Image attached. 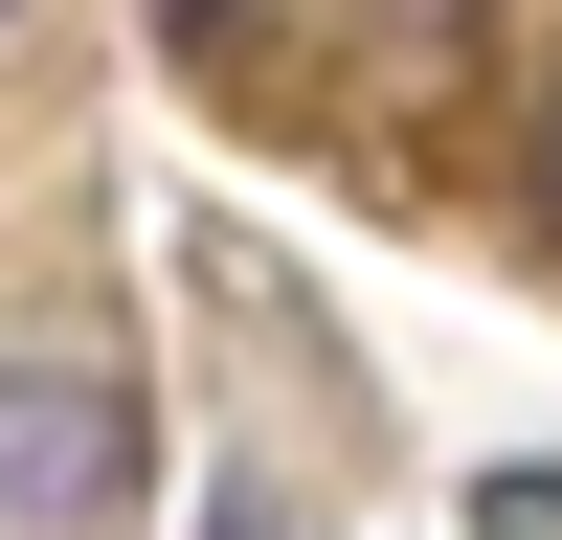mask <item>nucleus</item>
I'll list each match as a JSON object with an SVG mask.
<instances>
[{
  "label": "nucleus",
  "mask_w": 562,
  "mask_h": 540,
  "mask_svg": "<svg viewBox=\"0 0 562 540\" xmlns=\"http://www.w3.org/2000/svg\"><path fill=\"white\" fill-rule=\"evenodd\" d=\"M135 495V383L113 360H0V540H90Z\"/></svg>",
  "instance_id": "nucleus-1"
},
{
  "label": "nucleus",
  "mask_w": 562,
  "mask_h": 540,
  "mask_svg": "<svg viewBox=\"0 0 562 540\" xmlns=\"http://www.w3.org/2000/svg\"><path fill=\"white\" fill-rule=\"evenodd\" d=\"M158 23H180V45H225V23H248V0H158Z\"/></svg>",
  "instance_id": "nucleus-2"
},
{
  "label": "nucleus",
  "mask_w": 562,
  "mask_h": 540,
  "mask_svg": "<svg viewBox=\"0 0 562 540\" xmlns=\"http://www.w3.org/2000/svg\"><path fill=\"white\" fill-rule=\"evenodd\" d=\"M203 540H270V518H248V495H225V518H203Z\"/></svg>",
  "instance_id": "nucleus-3"
}]
</instances>
